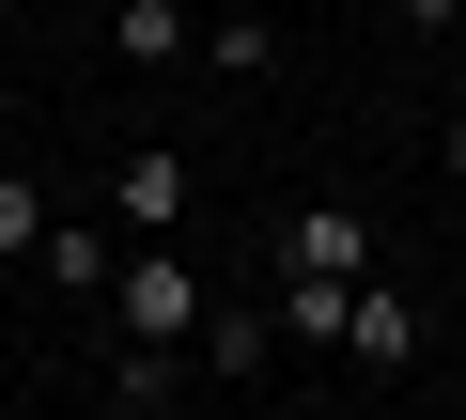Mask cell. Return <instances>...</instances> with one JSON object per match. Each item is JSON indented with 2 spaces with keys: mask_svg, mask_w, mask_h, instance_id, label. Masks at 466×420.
I'll return each mask as SVG.
<instances>
[{
  "mask_svg": "<svg viewBox=\"0 0 466 420\" xmlns=\"http://www.w3.org/2000/svg\"><path fill=\"white\" fill-rule=\"evenodd\" d=\"M187 202H202V171L171 140H125L109 156V234H187Z\"/></svg>",
  "mask_w": 466,
  "mask_h": 420,
  "instance_id": "1",
  "label": "cell"
},
{
  "mask_svg": "<svg viewBox=\"0 0 466 420\" xmlns=\"http://www.w3.org/2000/svg\"><path fill=\"white\" fill-rule=\"evenodd\" d=\"M342 327H358V281L342 265H280V343L296 358H342Z\"/></svg>",
  "mask_w": 466,
  "mask_h": 420,
  "instance_id": "2",
  "label": "cell"
},
{
  "mask_svg": "<svg viewBox=\"0 0 466 420\" xmlns=\"http://www.w3.org/2000/svg\"><path fill=\"white\" fill-rule=\"evenodd\" d=\"M202 374H218V389H265V374H280V296H265V312H202Z\"/></svg>",
  "mask_w": 466,
  "mask_h": 420,
  "instance_id": "3",
  "label": "cell"
},
{
  "mask_svg": "<svg viewBox=\"0 0 466 420\" xmlns=\"http://www.w3.org/2000/svg\"><path fill=\"white\" fill-rule=\"evenodd\" d=\"M280 265H373V219H358V202H296V219H280Z\"/></svg>",
  "mask_w": 466,
  "mask_h": 420,
  "instance_id": "4",
  "label": "cell"
},
{
  "mask_svg": "<svg viewBox=\"0 0 466 420\" xmlns=\"http://www.w3.org/2000/svg\"><path fill=\"white\" fill-rule=\"evenodd\" d=\"M342 358H358V374H404V358H420V312H404L373 265H358V327H342Z\"/></svg>",
  "mask_w": 466,
  "mask_h": 420,
  "instance_id": "5",
  "label": "cell"
},
{
  "mask_svg": "<svg viewBox=\"0 0 466 420\" xmlns=\"http://www.w3.org/2000/svg\"><path fill=\"white\" fill-rule=\"evenodd\" d=\"M94 389H109V405H125V420H140V405H171V389H187V343H140V327H125V343H109V374H94Z\"/></svg>",
  "mask_w": 466,
  "mask_h": 420,
  "instance_id": "6",
  "label": "cell"
},
{
  "mask_svg": "<svg viewBox=\"0 0 466 420\" xmlns=\"http://www.w3.org/2000/svg\"><path fill=\"white\" fill-rule=\"evenodd\" d=\"M47 234H63L47 171H16V156H0V250H16V265H47Z\"/></svg>",
  "mask_w": 466,
  "mask_h": 420,
  "instance_id": "7",
  "label": "cell"
},
{
  "mask_svg": "<svg viewBox=\"0 0 466 420\" xmlns=\"http://www.w3.org/2000/svg\"><path fill=\"white\" fill-rule=\"evenodd\" d=\"M109 47L125 63H187V0H109Z\"/></svg>",
  "mask_w": 466,
  "mask_h": 420,
  "instance_id": "8",
  "label": "cell"
},
{
  "mask_svg": "<svg viewBox=\"0 0 466 420\" xmlns=\"http://www.w3.org/2000/svg\"><path fill=\"white\" fill-rule=\"evenodd\" d=\"M109 265H125V234H94V219L47 234V281H63V296H109Z\"/></svg>",
  "mask_w": 466,
  "mask_h": 420,
  "instance_id": "9",
  "label": "cell"
},
{
  "mask_svg": "<svg viewBox=\"0 0 466 420\" xmlns=\"http://www.w3.org/2000/svg\"><path fill=\"white\" fill-rule=\"evenodd\" d=\"M202 63H218V78H265V63H280V16H218Z\"/></svg>",
  "mask_w": 466,
  "mask_h": 420,
  "instance_id": "10",
  "label": "cell"
},
{
  "mask_svg": "<svg viewBox=\"0 0 466 420\" xmlns=\"http://www.w3.org/2000/svg\"><path fill=\"white\" fill-rule=\"evenodd\" d=\"M420 47H435V63H451V78H466V0H451V16H435V32H420Z\"/></svg>",
  "mask_w": 466,
  "mask_h": 420,
  "instance_id": "11",
  "label": "cell"
},
{
  "mask_svg": "<svg viewBox=\"0 0 466 420\" xmlns=\"http://www.w3.org/2000/svg\"><path fill=\"white\" fill-rule=\"evenodd\" d=\"M451 187H466V125H451Z\"/></svg>",
  "mask_w": 466,
  "mask_h": 420,
  "instance_id": "12",
  "label": "cell"
}]
</instances>
